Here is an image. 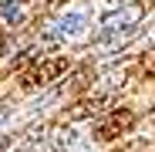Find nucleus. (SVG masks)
Wrapping results in <instances>:
<instances>
[{"instance_id": "1", "label": "nucleus", "mask_w": 155, "mask_h": 152, "mask_svg": "<svg viewBox=\"0 0 155 152\" xmlns=\"http://www.w3.org/2000/svg\"><path fill=\"white\" fill-rule=\"evenodd\" d=\"M145 14H148V4H145V0H132V4L118 7L115 14H108L105 20H101L98 41L108 37V34H118V31H132V27H138V24L145 20Z\"/></svg>"}, {"instance_id": "2", "label": "nucleus", "mask_w": 155, "mask_h": 152, "mask_svg": "<svg viewBox=\"0 0 155 152\" xmlns=\"http://www.w3.org/2000/svg\"><path fill=\"white\" fill-rule=\"evenodd\" d=\"M64 71H68V58H61V54H54V58H37V64H34L31 71H24L20 88H24V91H34V88H41V85H47V81L61 78Z\"/></svg>"}, {"instance_id": "3", "label": "nucleus", "mask_w": 155, "mask_h": 152, "mask_svg": "<svg viewBox=\"0 0 155 152\" xmlns=\"http://www.w3.org/2000/svg\"><path fill=\"white\" fill-rule=\"evenodd\" d=\"M135 112L132 108H118V112H111L108 118H101L98 125H94V139L98 142H111V139H118V135H128L132 132V125H135Z\"/></svg>"}, {"instance_id": "4", "label": "nucleus", "mask_w": 155, "mask_h": 152, "mask_svg": "<svg viewBox=\"0 0 155 152\" xmlns=\"http://www.w3.org/2000/svg\"><path fill=\"white\" fill-rule=\"evenodd\" d=\"M81 27H84V14H68V17L54 20L51 37H74V34H81Z\"/></svg>"}, {"instance_id": "5", "label": "nucleus", "mask_w": 155, "mask_h": 152, "mask_svg": "<svg viewBox=\"0 0 155 152\" xmlns=\"http://www.w3.org/2000/svg\"><path fill=\"white\" fill-rule=\"evenodd\" d=\"M101 105H105V98H81V101H78V105H71L68 112H64V122H78V118H91Z\"/></svg>"}, {"instance_id": "6", "label": "nucleus", "mask_w": 155, "mask_h": 152, "mask_svg": "<svg viewBox=\"0 0 155 152\" xmlns=\"http://www.w3.org/2000/svg\"><path fill=\"white\" fill-rule=\"evenodd\" d=\"M27 4H31V0H0V14L7 17V24H20Z\"/></svg>"}, {"instance_id": "7", "label": "nucleus", "mask_w": 155, "mask_h": 152, "mask_svg": "<svg viewBox=\"0 0 155 152\" xmlns=\"http://www.w3.org/2000/svg\"><path fill=\"white\" fill-rule=\"evenodd\" d=\"M138 71L145 74V78H155V47H148L145 54L138 58Z\"/></svg>"}, {"instance_id": "8", "label": "nucleus", "mask_w": 155, "mask_h": 152, "mask_svg": "<svg viewBox=\"0 0 155 152\" xmlns=\"http://www.w3.org/2000/svg\"><path fill=\"white\" fill-rule=\"evenodd\" d=\"M4 47H7V34L0 31V54H4Z\"/></svg>"}, {"instance_id": "9", "label": "nucleus", "mask_w": 155, "mask_h": 152, "mask_svg": "<svg viewBox=\"0 0 155 152\" xmlns=\"http://www.w3.org/2000/svg\"><path fill=\"white\" fill-rule=\"evenodd\" d=\"M7 145H10V139H7V135H0V152H4Z\"/></svg>"}, {"instance_id": "10", "label": "nucleus", "mask_w": 155, "mask_h": 152, "mask_svg": "<svg viewBox=\"0 0 155 152\" xmlns=\"http://www.w3.org/2000/svg\"><path fill=\"white\" fill-rule=\"evenodd\" d=\"M4 118H7V112H0V122H4Z\"/></svg>"}, {"instance_id": "11", "label": "nucleus", "mask_w": 155, "mask_h": 152, "mask_svg": "<svg viewBox=\"0 0 155 152\" xmlns=\"http://www.w3.org/2000/svg\"><path fill=\"white\" fill-rule=\"evenodd\" d=\"M115 4H118V0H115Z\"/></svg>"}]
</instances>
